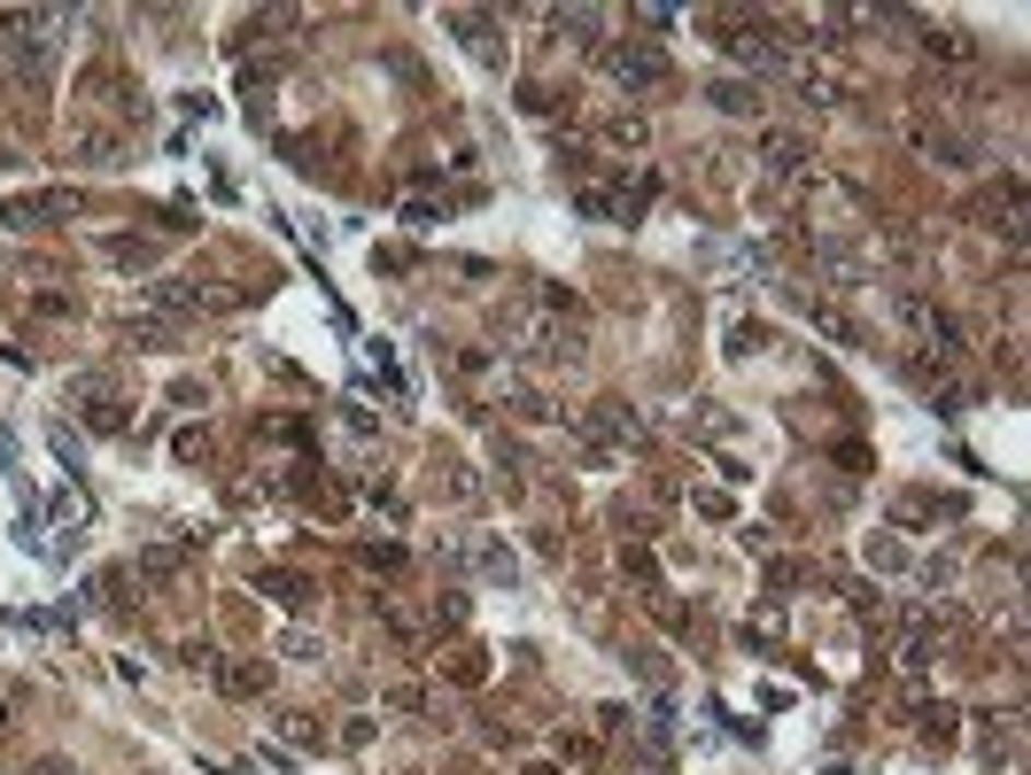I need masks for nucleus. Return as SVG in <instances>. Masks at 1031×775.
Masks as SVG:
<instances>
[{
  "mask_svg": "<svg viewBox=\"0 0 1031 775\" xmlns=\"http://www.w3.org/2000/svg\"><path fill=\"white\" fill-rule=\"evenodd\" d=\"M140 574H155V582L179 574V551H171V543H148V551H140Z\"/></svg>",
  "mask_w": 1031,
  "mask_h": 775,
  "instance_id": "16",
  "label": "nucleus"
},
{
  "mask_svg": "<svg viewBox=\"0 0 1031 775\" xmlns=\"http://www.w3.org/2000/svg\"><path fill=\"white\" fill-rule=\"evenodd\" d=\"M109 265H125V272H148V265H155V248H148V240H109Z\"/></svg>",
  "mask_w": 1031,
  "mask_h": 775,
  "instance_id": "15",
  "label": "nucleus"
},
{
  "mask_svg": "<svg viewBox=\"0 0 1031 775\" xmlns=\"http://www.w3.org/2000/svg\"><path fill=\"white\" fill-rule=\"evenodd\" d=\"M923 55H930V62H970L977 39H970L962 24H930V32H923Z\"/></svg>",
  "mask_w": 1031,
  "mask_h": 775,
  "instance_id": "8",
  "label": "nucleus"
},
{
  "mask_svg": "<svg viewBox=\"0 0 1031 775\" xmlns=\"http://www.w3.org/2000/svg\"><path fill=\"white\" fill-rule=\"evenodd\" d=\"M652 140V125L636 117V109H621V117H606V148H644Z\"/></svg>",
  "mask_w": 1031,
  "mask_h": 775,
  "instance_id": "13",
  "label": "nucleus"
},
{
  "mask_svg": "<svg viewBox=\"0 0 1031 775\" xmlns=\"http://www.w3.org/2000/svg\"><path fill=\"white\" fill-rule=\"evenodd\" d=\"M760 171H768V179H799V171H807V140L799 132H768L760 140Z\"/></svg>",
  "mask_w": 1031,
  "mask_h": 775,
  "instance_id": "6",
  "label": "nucleus"
},
{
  "mask_svg": "<svg viewBox=\"0 0 1031 775\" xmlns=\"http://www.w3.org/2000/svg\"><path fill=\"white\" fill-rule=\"evenodd\" d=\"M70 155H78L85 171H117V163H125V132H117V125H78V132H70Z\"/></svg>",
  "mask_w": 1031,
  "mask_h": 775,
  "instance_id": "4",
  "label": "nucleus"
},
{
  "mask_svg": "<svg viewBox=\"0 0 1031 775\" xmlns=\"http://www.w3.org/2000/svg\"><path fill=\"white\" fill-rule=\"evenodd\" d=\"M32 775H70V767H62V760H39V767H32Z\"/></svg>",
  "mask_w": 1031,
  "mask_h": 775,
  "instance_id": "26",
  "label": "nucleus"
},
{
  "mask_svg": "<svg viewBox=\"0 0 1031 775\" xmlns=\"http://www.w3.org/2000/svg\"><path fill=\"white\" fill-rule=\"evenodd\" d=\"M171 450H179V458H210V435H202V426H179V435H171Z\"/></svg>",
  "mask_w": 1031,
  "mask_h": 775,
  "instance_id": "21",
  "label": "nucleus"
},
{
  "mask_svg": "<svg viewBox=\"0 0 1031 775\" xmlns=\"http://www.w3.org/2000/svg\"><path fill=\"white\" fill-rule=\"evenodd\" d=\"M589 426H597V450H613V443H629V435H636V411L606 396V403H597V411H589Z\"/></svg>",
  "mask_w": 1031,
  "mask_h": 775,
  "instance_id": "9",
  "label": "nucleus"
},
{
  "mask_svg": "<svg viewBox=\"0 0 1031 775\" xmlns=\"http://www.w3.org/2000/svg\"><path fill=\"white\" fill-rule=\"evenodd\" d=\"M458 621H466V597L443 589V597H435V629H458Z\"/></svg>",
  "mask_w": 1031,
  "mask_h": 775,
  "instance_id": "23",
  "label": "nucleus"
},
{
  "mask_svg": "<svg viewBox=\"0 0 1031 775\" xmlns=\"http://www.w3.org/2000/svg\"><path fill=\"white\" fill-rule=\"evenodd\" d=\"M574 210H582V218H613V195H606V187H582Z\"/></svg>",
  "mask_w": 1031,
  "mask_h": 775,
  "instance_id": "22",
  "label": "nucleus"
},
{
  "mask_svg": "<svg viewBox=\"0 0 1031 775\" xmlns=\"http://www.w3.org/2000/svg\"><path fill=\"white\" fill-rule=\"evenodd\" d=\"M473 566H481L489 582H504V589H512V574H520V559H512L496 536H481V543H473Z\"/></svg>",
  "mask_w": 1031,
  "mask_h": 775,
  "instance_id": "11",
  "label": "nucleus"
},
{
  "mask_svg": "<svg viewBox=\"0 0 1031 775\" xmlns=\"http://www.w3.org/2000/svg\"><path fill=\"white\" fill-rule=\"evenodd\" d=\"M450 674H458V682H481L489 659H481V651H450Z\"/></svg>",
  "mask_w": 1031,
  "mask_h": 775,
  "instance_id": "25",
  "label": "nucleus"
},
{
  "mask_svg": "<svg viewBox=\"0 0 1031 775\" xmlns=\"http://www.w3.org/2000/svg\"><path fill=\"white\" fill-rule=\"evenodd\" d=\"M62 9H0V55H9L32 85H47L55 78V62H62Z\"/></svg>",
  "mask_w": 1031,
  "mask_h": 775,
  "instance_id": "1",
  "label": "nucleus"
},
{
  "mask_svg": "<svg viewBox=\"0 0 1031 775\" xmlns=\"http://www.w3.org/2000/svg\"><path fill=\"white\" fill-rule=\"evenodd\" d=\"M0 729H9V698H0Z\"/></svg>",
  "mask_w": 1031,
  "mask_h": 775,
  "instance_id": "28",
  "label": "nucleus"
},
{
  "mask_svg": "<svg viewBox=\"0 0 1031 775\" xmlns=\"http://www.w3.org/2000/svg\"><path fill=\"white\" fill-rule=\"evenodd\" d=\"M450 32H458L481 62H496V39H489V32H496V16H489V9H450Z\"/></svg>",
  "mask_w": 1031,
  "mask_h": 775,
  "instance_id": "7",
  "label": "nucleus"
},
{
  "mask_svg": "<svg viewBox=\"0 0 1031 775\" xmlns=\"http://www.w3.org/2000/svg\"><path fill=\"white\" fill-rule=\"evenodd\" d=\"M559 752H566V760H582V767H589V760H597V737H589V729H559Z\"/></svg>",
  "mask_w": 1031,
  "mask_h": 775,
  "instance_id": "18",
  "label": "nucleus"
},
{
  "mask_svg": "<svg viewBox=\"0 0 1031 775\" xmlns=\"http://www.w3.org/2000/svg\"><path fill=\"white\" fill-rule=\"evenodd\" d=\"M520 775H559V767H543V760H536V767H520Z\"/></svg>",
  "mask_w": 1031,
  "mask_h": 775,
  "instance_id": "27",
  "label": "nucleus"
},
{
  "mask_svg": "<svg viewBox=\"0 0 1031 775\" xmlns=\"http://www.w3.org/2000/svg\"><path fill=\"white\" fill-rule=\"evenodd\" d=\"M256 589H265L272 606H288V613H295V606H311V597H318V589H311L303 574H256Z\"/></svg>",
  "mask_w": 1031,
  "mask_h": 775,
  "instance_id": "10",
  "label": "nucleus"
},
{
  "mask_svg": "<svg viewBox=\"0 0 1031 775\" xmlns=\"http://www.w3.org/2000/svg\"><path fill=\"white\" fill-rule=\"evenodd\" d=\"M70 210H78V195H70V187H47V195H16V202H0V218H9L16 233L55 225V218H70Z\"/></svg>",
  "mask_w": 1031,
  "mask_h": 775,
  "instance_id": "3",
  "label": "nucleus"
},
{
  "mask_svg": "<svg viewBox=\"0 0 1031 775\" xmlns=\"http://www.w3.org/2000/svg\"><path fill=\"white\" fill-rule=\"evenodd\" d=\"M419 706H426L419 682H396V691H388V714H419Z\"/></svg>",
  "mask_w": 1031,
  "mask_h": 775,
  "instance_id": "24",
  "label": "nucleus"
},
{
  "mask_svg": "<svg viewBox=\"0 0 1031 775\" xmlns=\"http://www.w3.org/2000/svg\"><path fill=\"white\" fill-rule=\"evenodd\" d=\"M218 691L248 706V698H265V691H272V667H265V659H218Z\"/></svg>",
  "mask_w": 1031,
  "mask_h": 775,
  "instance_id": "5",
  "label": "nucleus"
},
{
  "mask_svg": "<svg viewBox=\"0 0 1031 775\" xmlns=\"http://www.w3.org/2000/svg\"><path fill=\"white\" fill-rule=\"evenodd\" d=\"M179 659H187L195 674H218V644H202V636H187V644H179Z\"/></svg>",
  "mask_w": 1031,
  "mask_h": 775,
  "instance_id": "17",
  "label": "nucleus"
},
{
  "mask_svg": "<svg viewBox=\"0 0 1031 775\" xmlns=\"http://www.w3.org/2000/svg\"><path fill=\"white\" fill-rule=\"evenodd\" d=\"M85 419H94V435H125V403H109V396L85 411Z\"/></svg>",
  "mask_w": 1031,
  "mask_h": 775,
  "instance_id": "19",
  "label": "nucleus"
},
{
  "mask_svg": "<svg viewBox=\"0 0 1031 775\" xmlns=\"http://www.w3.org/2000/svg\"><path fill=\"white\" fill-rule=\"evenodd\" d=\"M799 102H807V109H830L837 85H830V78H799Z\"/></svg>",
  "mask_w": 1031,
  "mask_h": 775,
  "instance_id": "20",
  "label": "nucleus"
},
{
  "mask_svg": "<svg viewBox=\"0 0 1031 775\" xmlns=\"http://www.w3.org/2000/svg\"><path fill=\"white\" fill-rule=\"evenodd\" d=\"M606 78L629 85V94H652V85H667V55L652 39H613L606 47Z\"/></svg>",
  "mask_w": 1031,
  "mask_h": 775,
  "instance_id": "2",
  "label": "nucleus"
},
{
  "mask_svg": "<svg viewBox=\"0 0 1031 775\" xmlns=\"http://www.w3.org/2000/svg\"><path fill=\"white\" fill-rule=\"evenodd\" d=\"M760 102H768V94H760V85H745V78H722V85H714V109H729V117H752Z\"/></svg>",
  "mask_w": 1031,
  "mask_h": 775,
  "instance_id": "12",
  "label": "nucleus"
},
{
  "mask_svg": "<svg viewBox=\"0 0 1031 775\" xmlns=\"http://www.w3.org/2000/svg\"><path fill=\"white\" fill-rule=\"evenodd\" d=\"M280 737H288V744H303V752H318V744H326V721H311V714H280Z\"/></svg>",
  "mask_w": 1031,
  "mask_h": 775,
  "instance_id": "14",
  "label": "nucleus"
}]
</instances>
